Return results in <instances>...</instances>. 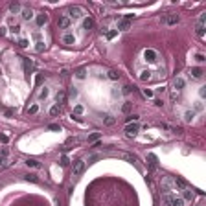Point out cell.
Here are the masks:
<instances>
[{"instance_id": "52a82bcc", "label": "cell", "mask_w": 206, "mask_h": 206, "mask_svg": "<svg viewBox=\"0 0 206 206\" xmlns=\"http://www.w3.org/2000/svg\"><path fill=\"white\" fill-rule=\"evenodd\" d=\"M35 22H37V26H44L46 22H48V15L46 13H39L37 17H35Z\"/></svg>"}, {"instance_id": "2e32d148", "label": "cell", "mask_w": 206, "mask_h": 206, "mask_svg": "<svg viewBox=\"0 0 206 206\" xmlns=\"http://www.w3.org/2000/svg\"><path fill=\"white\" fill-rule=\"evenodd\" d=\"M83 28H85V30H92V28H94V20H92L90 17H88V18H85V22H83Z\"/></svg>"}, {"instance_id": "836d02e7", "label": "cell", "mask_w": 206, "mask_h": 206, "mask_svg": "<svg viewBox=\"0 0 206 206\" xmlns=\"http://www.w3.org/2000/svg\"><path fill=\"white\" fill-rule=\"evenodd\" d=\"M42 81H44V76H42V74H37V77H35V85H41Z\"/></svg>"}, {"instance_id": "7402d4cb", "label": "cell", "mask_w": 206, "mask_h": 206, "mask_svg": "<svg viewBox=\"0 0 206 206\" xmlns=\"http://www.w3.org/2000/svg\"><path fill=\"white\" fill-rule=\"evenodd\" d=\"M109 77H111V79H120V72L118 70H109Z\"/></svg>"}, {"instance_id": "f546056e", "label": "cell", "mask_w": 206, "mask_h": 206, "mask_svg": "<svg viewBox=\"0 0 206 206\" xmlns=\"http://www.w3.org/2000/svg\"><path fill=\"white\" fill-rule=\"evenodd\" d=\"M59 164L63 166V168H66V166L70 164V160H68V157H66V155H63V157H61V162H59Z\"/></svg>"}, {"instance_id": "e0dca14e", "label": "cell", "mask_w": 206, "mask_h": 206, "mask_svg": "<svg viewBox=\"0 0 206 206\" xmlns=\"http://www.w3.org/2000/svg\"><path fill=\"white\" fill-rule=\"evenodd\" d=\"M147 158H149V166H151V169H155V168H157V157H155L153 153H149V155H147Z\"/></svg>"}, {"instance_id": "ee69618b", "label": "cell", "mask_w": 206, "mask_h": 206, "mask_svg": "<svg viewBox=\"0 0 206 206\" xmlns=\"http://www.w3.org/2000/svg\"><path fill=\"white\" fill-rule=\"evenodd\" d=\"M195 59L199 61V63H203V61H204V55H203V53H197V55H195Z\"/></svg>"}, {"instance_id": "4dcf8cb0", "label": "cell", "mask_w": 206, "mask_h": 206, "mask_svg": "<svg viewBox=\"0 0 206 206\" xmlns=\"http://www.w3.org/2000/svg\"><path fill=\"white\" fill-rule=\"evenodd\" d=\"M140 79H142V81L151 79V72H147V70H145V72H142V74H140Z\"/></svg>"}, {"instance_id": "c3c4849f", "label": "cell", "mask_w": 206, "mask_h": 206, "mask_svg": "<svg viewBox=\"0 0 206 206\" xmlns=\"http://www.w3.org/2000/svg\"><path fill=\"white\" fill-rule=\"evenodd\" d=\"M114 35H116V32H107V37H109V39H112Z\"/></svg>"}, {"instance_id": "ffe728a7", "label": "cell", "mask_w": 206, "mask_h": 206, "mask_svg": "<svg viewBox=\"0 0 206 206\" xmlns=\"http://www.w3.org/2000/svg\"><path fill=\"white\" fill-rule=\"evenodd\" d=\"M32 17H33L32 9H22V18H24V20H30Z\"/></svg>"}, {"instance_id": "6da1fadb", "label": "cell", "mask_w": 206, "mask_h": 206, "mask_svg": "<svg viewBox=\"0 0 206 206\" xmlns=\"http://www.w3.org/2000/svg\"><path fill=\"white\" fill-rule=\"evenodd\" d=\"M143 59H145L147 63H157V61H158V52H157V50L147 48L145 52H143Z\"/></svg>"}, {"instance_id": "5bb4252c", "label": "cell", "mask_w": 206, "mask_h": 206, "mask_svg": "<svg viewBox=\"0 0 206 206\" xmlns=\"http://www.w3.org/2000/svg\"><path fill=\"white\" fill-rule=\"evenodd\" d=\"M64 98H66V96H64V90H59L55 94V101H57V105L59 103H64Z\"/></svg>"}, {"instance_id": "7bdbcfd3", "label": "cell", "mask_w": 206, "mask_h": 206, "mask_svg": "<svg viewBox=\"0 0 206 206\" xmlns=\"http://www.w3.org/2000/svg\"><path fill=\"white\" fill-rule=\"evenodd\" d=\"M143 96H145V98H153V92H151L149 88H145V90H143Z\"/></svg>"}, {"instance_id": "d590c367", "label": "cell", "mask_w": 206, "mask_h": 206, "mask_svg": "<svg viewBox=\"0 0 206 206\" xmlns=\"http://www.w3.org/2000/svg\"><path fill=\"white\" fill-rule=\"evenodd\" d=\"M131 90H134V87H131V85H125V87H123V90H122V92H123V94H129Z\"/></svg>"}, {"instance_id": "4fadbf2b", "label": "cell", "mask_w": 206, "mask_h": 206, "mask_svg": "<svg viewBox=\"0 0 206 206\" xmlns=\"http://www.w3.org/2000/svg\"><path fill=\"white\" fill-rule=\"evenodd\" d=\"M129 26H131V22H129V20H125V18L118 22V30H123V32H125V30H129Z\"/></svg>"}, {"instance_id": "3957f363", "label": "cell", "mask_w": 206, "mask_h": 206, "mask_svg": "<svg viewBox=\"0 0 206 206\" xmlns=\"http://www.w3.org/2000/svg\"><path fill=\"white\" fill-rule=\"evenodd\" d=\"M83 15H85V13H83V9H81L79 6H70L66 17H68V18H70V17H72V18H81Z\"/></svg>"}, {"instance_id": "5b68a950", "label": "cell", "mask_w": 206, "mask_h": 206, "mask_svg": "<svg viewBox=\"0 0 206 206\" xmlns=\"http://www.w3.org/2000/svg\"><path fill=\"white\" fill-rule=\"evenodd\" d=\"M70 24H72V20H70L66 15H61L59 20H57V26H59L61 30H68V28H70Z\"/></svg>"}, {"instance_id": "277c9868", "label": "cell", "mask_w": 206, "mask_h": 206, "mask_svg": "<svg viewBox=\"0 0 206 206\" xmlns=\"http://www.w3.org/2000/svg\"><path fill=\"white\" fill-rule=\"evenodd\" d=\"M138 131H140V125L136 122H133V123H127V127H125V133H127V136H136L138 134Z\"/></svg>"}, {"instance_id": "816d5d0a", "label": "cell", "mask_w": 206, "mask_h": 206, "mask_svg": "<svg viewBox=\"0 0 206 206\" xmlns=\"http://www.w3.org/2000/svg\"><path fill=\"white\" fill-rule=\"evenodd\" d=\"M197 206H201V204H197Z\"/></svg>"}, {"instance_id": "9c48e42d", "label": "cell", "mask_w": 206, "mask_h": 206, "mask_svg": "<svg viewBox=\"0 0 206 206\" xmlns=\"http://www.w3.org/2000/svg\"><path fill=\"white\" fill-rule=\"evenodd\" d=\"M190 76H192V77H195V79H201V77H203V68H199V66L192 68V72H190Z\"/></svg>"}, {"instance_id": "7c38bea8", "label": "cell", "mask_w": 206, "mask_h": 206, "mask_svg": "<svg viewBox=\"0 0 206 206\" xmlns=\"http://www.w3.org/2000/svg\"><path fill=\"white\" fill-rule=\"evenodd\" d=\"M59 114H61V105H53V107L50 109V116L55 118V116H59Z\"/></svg>"}, {"instance_id": "b9f144b4", "label": "cell", "mask_w": 206, "mask_h": 206, "mask_svg": "<svg viewBox=\"0 0 206 206\" xmlns=\"http://www.w3.org/2000/svg\"><path fill=\"white\" fill-rule=\"evenodd\" d=\"M125 158H127L129 162H136V160H138V158L134 157V155H125Z\"/></svg>"}, {"instance_id": "83f0119b", "label": "cell", "mask_w": 206, "mask_h": 206, "mask_svg": "<svg viewBox=\"0 0 206 206\" xmlns=\"http://www.w3.org/2000/svg\"><path fill=\"white\" fill-rule=\"evenodd\" d=\"M37 112H39V105H37V103H33L32 107L28 109V114H37Z\"/></svg>"}, {"instance_id": "d4e9b609", "label": "cell", "mask_w": 206, "mask_h": 206, "mask_svg": "<svg viewBox=\"0 0 206 206\" xmlns=\"http://www.w3.org/2000/svg\"><path fill=\"white\" fill-rule=\"evenodd\" d=\"M103 122L107 123V125H114V118H112L111 114H105V118H103Z\"/></svg>"}, {"instance_id": "60d3db41", "label": "cell", "mask_w": 206, "mask_h": 206, "mask_svg": "<svg viewBox=\"0 0 206 206\" xmlns=\"http://www.w3.org/2000/svg\"><path fill=\"white\" fill-rule=\"evenodd\" d=\"M42 50H44V42L39 41V42H37V52H42Z\"/></svg>"}, {"instance_id": "681fc988", "label": "cell", "mask_w": 206, "mask_h": 206, "mask_svg": "<svg viewBox=\"0 0 206 206\" xmlns=\"http://www.w3.org/2000/svg\"><path fill=\"white\" fill-rule=\"evenodd\" d=\"M0 35H6V28H0Z\"/></svg>"}, {"instance_id": "f6af8a7d", "label": "cell", "mask_w": 206, "mask_h": 206, "mask_svg": "<svg viewBox=\"0 0 206 206\" xmlns=\"http://www.w3.org/2000/svg\"><path fill=\"white\" fill-rule=\"evenodd\" d=\"M99 158V155H92V157H88V162H96Z\"/></svg>"}, {"instance_id": "ac0fdd59", "label": "cell", "mask_w": 206, "mask_h": 206, "mask_svg": "<svg viewBox=\"0 0 206 206\" xmlns=\"http://www.w3.org/2000/svg\"><path fill=\"white\" fill-rule=\"evenodd\" d=\"M32 68H33V63L30 59H24V72L30 74V72H32Z\"/></svg>"}, {"instance_id": "bcb514c9", "label": "cell", "mask_w": 206, "mask_h": 206, "mask_svg": "<svg viewBox=\"0 0 206 206\" xmlns=\"http://www.w3.org/2000/svg\"><path fill=\"white\" fill-rule=\"evenodd\" d=\"M199 94H201V98H204V94H206V87H201V90H199Z\"/></svg>"}, {"instance_id": "f907efd6", "label": "cell", "mask_w": 206, "mask_h": 206, "mask_svg": "<svg viewBox=\"0 0 206 206\" xmlns=\"http://www.w3.org/2000/svg\"><path fill=\"white\" fill-rule=\"evenodd\" d=\"M2 162H4V158H2V157H0V164H2Z\"/></svg>"}, {"instance_id": "d6986e66", "label": "cell", "mask_w": 206, "mask_h": 206, "mask_svg": "<svg viewBox=\"0 0 206 206\" xmlns=\"http://www.w3.org/2000/svg\"><path fill=\"white\" fill-rule=\"evenodd\" d=\"M26 164H28L30 168H41V162L33 160V158H28V160H26Z\"/></svg>"}, {"instance_id": "8992f818", "label": "cell", "mask_w": 206, "mask_h": 206, "mask_svg": "<svg viewBox=\"0 0 206 206\" xmlns=\"http://www.w3.org/2000/svg\"><path fill=\"white\" fill-rule=\"evenodd\" d=\"M162 22H164V24H169V26H173V24H177V22H178V15H175V13H169L168 17H164V18H162Z\"/></svg>"}, {"instance_id": "7a4b0ae2", "label": "cell", "mask_w": 206, "mask_h": 206, "mask_svg": "<svg viewBox=\"0 0 206 206\" xmlns=\"http://www.w3.org/2000/svg\"><path fill=\"white\" fill-rule=\"evenodd\" d=\"M72 171H74V177H79V175H83V171H85V162H83V160H74Z\"/></svg>"}, {"instance_id": "1f68e13d", "label": "cell", "mask_w": 206, "mask_h": 206, "mask_svg": "<svg viewBox=\"0 0 206 206\" xmlns=\"http://www.w3.org/2000/svg\"><path fill=\"white\" fill-rule=\"evenodd\" d=\"M184 199H186V201H192V199H193V193L190 192V190H184Z\"/></svg>"}, {"instance_id": "44dd1931", "label": "cell", "mask_w": 206, "mask_h": 206, "mask_svg": "<svg viewBox=\"0 0 206 206\" xmlns=\"http://www.w3.org/2000/svg\"><path fill=\"white\" fill-rule=\"evenodd\" d=\"M9 11H11V13H18V11H20V4L13 2V4L9 6Z\"/></svg>"}, {"instance_id": "8d00e7d4", "label": "cell", "mask_w": 206, "mask_h": 206, "mask_svg": "<svg viewBox=\"0 0 206 206\" xmlns=\"http://www.w3.org/2000/svg\"><path fill=\"white\" fill-rule=\"evenodd\" d=\"M48 129H50V131H61V125H59V123H52Z\"/></svg>"}, {"instance_id": "30bf717a", "label": "cell", "mask_w": 206, "mask_h": 206, "mask_svg": "<svg viewBox=\"0 0 206 206\" xmlns=\"http://www.w3.org/2000/svg\"><path fill=\"white\" fill-rule=\"evenodd\" d=\"M63 42L64 44H74V42H76V37H74L72 33H64L63 35Z\"/></svg>"}, {"instance_id": "ab89813d", "label": "cell", "mask_w": 206, "mask_h": 206, "mask_svg": "<svg viewBox=\"0 0 206 206\" xmlns=\"http://www.w3.org/2000/svg\"><path fill=\"white\" fill-rule=\"evenodd\" d=\"M18 46H20V48H26V46H28V41H26V39H20V41H18Z\"/></svg>"}, {"instance_id": "603a6c76", "label": "cell", "mask_w": 206, "mask_h": 206, "mask_svg": "<svg viewBox=\"0 0 206 206\" xmlns=\"http://www.w3.org/2000/svg\"><path fill=\"white\" fill-rule=\"evenodd\" d=\"M138 118H140L138 114H129V116L125 118V122H127V123H133V122H138Z\"/></svg>"}, {"instance_id": "7dc6e473", "label": "cell", "mask_w": 206, "mask_h": 206, "mask_svg": "<svg viewBox=\"0 0 206 206\" xmlns=\"http://www.w3.org/2000/svg\"><path fill=\"white\" fill-rule=\"evenodd\" d=\"M13 114H15L13 109H7V111H6V116H13Z\"/></svg>"}, {"instance_id": "f35d334b", "label": "cell", "mask_w": 206, "mask_h": 206, "mask_svg": "<svg viewBox=\"0 0 206 206\" xmlns=\"http://www.w3.org/2000/svg\"><path fill=\"white\" fill-rule=\"evenodd\" d=\"M98 138H99V133H94L92 136H88V142H96Z\"/></svg>"}, {"instance_id": "ba28073f", "label": "cell", "mask_w": 206, "mask_h": 206, "mask_svg": "<svg viewBox=\"0 0 206 206\" xmlns=\"http://www.w3.org/2000/svg\"><path fill=\"white\" fill-rule=\"evenodd\" d=\"M173 88L182 90V88H184V79H182V77H175L173 79Z\"/></svg>"}, {"instance_id": "cb8c5ba5", "label": "cell", "mask_w": 206, "mask_h": 206, "mask_svg": "<svg viewBox=\"0 0 206 206\" xmlns=\"http://www.w3.org/2000/svg\"><path fill=\"white\" fill-rule=\"evenodd\" d=\"M184 118H186V122H192V120L195 118V112H193V111H186Z\"/></svg>"}, {"instance_id": "74e56055", "label": "cell", "mask_w": 206, "mask_h": 206, "mask_svg": "<svg viewBox=\"0 0 206 206\" xmlns=\"http://www.w3.org/2000/svg\"><path fill=\"white\" fill-rule=\"evenodd\" d=\"M46 96H48V88L44 87V88H42L41 92H39V98H46Z\"/></svg>"}, {"instance_id": "484cf974", "label": "cell", "mask_w": 206, "mask_h": 206, "mask_svg": "<svg viewBox=\"0 0 206 206\" xmlns=\"http://www.w3.org/2000/svg\"><path fill=\"white\" fill-rule=\"evenodd\" d=\"M85 76H87V70H85V68H79L76 72V77H79V79H85Z\"/></svg>"}, {"instance_id": "e575fe53", "label": "cell", "mask_w": 206, "mask_h": 206, "mask_svg": "<svg viewBox=\"0 0 206 206\" xmlns=\"http://www.w3.org/2000/svg\"><path fill=\"white\" fill-rule=\"evenodd\" d=\"M122 111H123V112H129V111H131V103H129V101H125V103L122 105Z\"/></svg>"}, {"instance_id": "8fae6325", "label": "cell", "mask_w": 206, "mask_h": 206, "mask_svg": "<svg viewBox=\"0 0 206 206\" xmlns=\"http://www.w3.org/2000/svg\"><path fill=\"white\" fill-rule=\"evenodd\" d=\"M195 33L199 35L201 39L204 37V24H203V22H197V26H195Z\"/></svg>"}, {"instance_id": "f1b7e54d", "label": "cell", "mask_w": 206, "mask_h": 206, "mask_svg": "<svg viewBox=\"0 0 206 206\" xmlns=\"http://www.w3.org/2000/svg\"><path fill=\"white\" fill-rule=\"evenodd\" d=\"M74 116H79V114H83V107H81V105H76V107H74V112H72Z\"/></svg>"}, {"instance_id": "4316f807", "label": "cell", "mask_w": 206, "mask_h": 206, "mask_svg": "<svg viewBox=\"0 0 206 206\" xmlns=\"http://www.w3.org/2000/svg\"><path fill=\"white\" fill-rule=\"evenodd\" d=\"M169 206H184V199H171Z\"/></svg>"}, {"instance_id": "d6a6232c", "label": "cell", "mask_w": 206, "mask_h": 206, "mask_svg": "<svg viewBox=\"0 0 206 206\" xmlns=\"http://www.w3.org/2000/svg\"><path fill=\"white\" fill-rule=\"evenodd\" d=\"M68 96H70V98H77V90H76V87H72V88H70V90H68Z\"/></svg>"}, {"instance_id": "9a60e30c", "label": "cell", "mask_w": 206, "mask_h": 206, "mask_svg": "<svg viewBox=\"0 0 206 206\" xmlns=\"http://www.w3.org/2000/svg\"><path fill=\"white\" fill-rule=\"evenodd\" d=\"M24 178H26L28 182H33V184H37V182H39V177H37V175H33V173L24 175Z\"/></svg>"}]
</instances>
